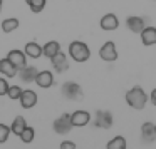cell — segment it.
<instances>
[{
    "label": "cell",
    "instance_id": "1",
    "mask_svg": "<svg viewBox=\"0 0 156 149\" xmlns=\"http://www.w3.org/2000/svg\"><path fill=\"white\" fill-rule=\"evenodd\" d=\"M148 101H149V95H146V92L143 91L139 85H134L133 89H129V91L126 92V102H128L129 107L136 109V111L144 109Z\"/></svg>",
    "mask_w": 156,
    "mask_h": 149
},
{
    "label": "cell",
    "instance_id": "2",
    "mask_svg": "<svg viewBox=\"0 0 156 149\" xmlns=\"http://www.w3.org/2000/svg\"><path fill=\"white\" fill-rule=\"evenodd\" d=\"M67 54L72 61L82 64V62L89 61V57H91V49H89V45L82 40H72L71 44H69Z\"/></svg>",
    "mask_w": 156,
    "mask_h": 149
},
{
    "label": "cell",
    "instance_id": "3",
    "mask_svg": "<svg viewBox=\"0 0 156 149\" xmlns=\"http://www.w3.org/2000/svg\"><path fill=\"white\" fill-rule=\"evenodd\" d=\"M61 92L67 101H82V97H84L81 85H79L77 82H72V81L64 82L62 87H61Z\"/></svg>",
    "mask_w": 156,
    "mask_h": 149
},
{
    "label": "cell",
    "instance_id": "4",
    "mask_svg": "<svg viewBox=\"0 0 156 149\" xmlns=\"http://www.w3.org/2000/svg\"><path fill=\"white\" fill-rule=\"evenodd\" d=\"M52 127H54V131L57 132V134H61V136L69 134V132L72 131V127H74V126H72V121H71V114L64 112L61 117H57L54 122H52Z\"/></svg>",
    "mask_w": 156,
    "mask_h": 149
},
{
    "label": "cell",
    "instance_id": "5",
    "mask_svg": "<svg viewBox=\"0 0 156 149\" xmlns=\"http://www.w3.org/2000/svg\"><path fill=\"white\" fill-rule=\"evenodd\" d=\"M99 57L104 62H114L118 59V49H116V44L112 40H108L101 45L99 49Z\"/></svg>",
    "mask_w": 156,
    "mask_h": 149
},
{
    "label": "cell",
    "instance_id": "6",
    "mask_svg": "<svg viewBox=\"0 0 156 149\" xmlns=\"http://www.w3.org/2000/svg\"><path fill=\"white\" fill-rule=\"evenodd\" d=\"M94 126L99 129H111L112 127V114L109 111L98 109L94 114Z\"/></svg>",
    "mask_w": 156,
    "mask_h": 149
},
{
    "label": "cell",
    "instance_id": "7",
    "mask_svg": "<svg viewBox=\"0 0 156 149\" xmlns=\"http://www.w3.org/2000/svg\"><path fill=\"white\" fill-rule=\"evenodd\" d=\"M71 121L74 127H84V126H87L91 122V112L84 111V109H79V111L71 114Z\"/></svg>",
    "mask_w": 156,
    "mask_h": 149
},
{
    "label": "cell",
    "instance_id": "8",
    "mask_svg": "<svg viewBox=\"0 0 156 149\" xmlns=\"http://www.w3.org/2000/svg\"><path fill=\"white\" fill-rule=\"evenodd\" d=\"M7 59L17 69H24L25 65H27V55H25L24 50H19V49H12V50L7 54Z\"/></svg>",
    "mask_w": 156,
    "mask_h": 149
},
{
    "label": "cell",
    "instance_id": "9",
    "mask_svg": "<svg viewBox=\"0 0 156 149\" xmlns=\"http://www.w3.org/2000/svg\"><path fill=\"white\" fill-rule=\"evenodd\" d=\"M19 101H20V106L24 109H32L39 102V97H37V94H35V91H32V89H25V91H22Z\"/></svg>",
    "mask_w": 156,
    "mask_h": 149
},
{
    "label": "cell",
    "instance_id": "10",
    "mask_svg": "<svg viewBox=\"0 0 156 149\" xmlns=\"http://www.w3.org/2000/svg\"><path fill=\"white\" fill-rule=\"evenodd\" d=\"M126 27L133 32V34H141L143 29L146 27V19L138 17V15H131L126 19Z\"/></svg>",
    "mask_w": 156,
    "mask_h": 149
},
{
    "label": "cell",
    "instance_id": "11",
    "mask_svg": "<svg viewBox=\"0 0 156 149\" xmlns=\"http://www.w3.org/2000/svg\"><path fill=\"white\" fill-rule=\"evenodd\" d=\"M34 84H37L41 89H49L54 85V74L51 71H41L37 75H35Z\"/></svg>",
    "mask_w": 156,
    "mask_h": 149
},
{
    "label": "cell",
    "instance_id": "12",
    "mask_svg": "<svg viewBox=\"0 0 156 149\" xmlns=\"http://www.w3.org/2000/svg\"><path fill=\"white\" fill-rule=\"evenodd\" d=\"M99 27L106 32H112L119 27V19L116 17L114 14H106V15H102L101 20H99Z\"/></svg>",
    "mask_w": 156,
    "mask_h": 149
},
{
    "label": "cell",
    "instance_id": "13",
    "mask_svg": "<svg viewBox=\"0 0 156 149\" xmlns=\"http://www.w3.org/2000/svg\"><path fill=\"white\" fill-rule=\"evenodd\" d=\"M52 62V69H54L55 72H59V74H62V72H66L69 69V61H67V55L64 54V52H59L57 55H54V57L51 59Z\"/></svg>",
    "mask_w": 156,
    "mask_h": 149
},
{
    "label": "cell",
    "instance_id": "14",
    "mask_svg": "<svg viewBox=\"0 0 156 149\" xmlns=\"http://www.w3.org/2000/svg\"><path fill=\"white\" fill-rule=\"evenodd\" d=\"M39 74L37 67H34V65H25L24 69H19V77H20L22 82H25V84H30V82L35 81V75Z\"/></svg>",
    "mask_w": 156,
    "mask_h": 149
},
{
    "label": "cell",
    "instance_id": "15",
    "mask_svg": "<svg viewBox=\"0 0 156 149\" xmlns=\"http://www.w3.org/2000/svg\"><path fill=\"white\" fill-rule=\"evenodd\" d=\"M139 35H141L143 45H146V47H149V45H154V44H156V27L146 25Z\"/></svg>",
    "mask_w": 156,
    "mask_h": 149
},
{
    "label": "cell",
    "instance_id": "16",
    "mask_svg": "<svg viewBox=\"0 0 156 149\" xmlns=\"http://www.w3.org/2000/svg\"><path fill=\"white\" fill-rule=\"evenodd\" d=\"M0 74L4 77H15L19 74V69L7 57H4V59H0Z\"/></svg>",
    "mask_w": 156,
    "mask_h": 149
},
{
    "label": "cell",
    "instance_id": "17",
    "mask_svg": "<svg viewBox=\"0 0 156 149\" xmlns=\"http://www.w3.org/2000/svg\"><path fill=\"white\" fill-rule=\"evenodd\" d=\"M141 139L146 144H151L156 139V131H154V124L153 122H144L141 126Z\"/></svg>",
    "mask_w": 156,
    "mask_h": 149
},
{
    "label": "cell",
    "instance_id": "18",
    "mask_svg": "<svg viewBox=\"0 0 156 149\" xmlns=\"http://www.w3.org/2000/svg\"><path fill=\"white\" fill-rule=\"evenodd\" d=\"M59 52H61V44H59L57 40H49L42 45V55L47 57L49 61H51L54 55H57Z\"/></svg>",
    "mask_w": 156,
    "mask_h": 149
},
{
    "label": "cell",
    "instance_id": "19",
    "mask_svg": "<svg viewBox=\"0 0 156 149\" xmlns=\"http://www.w3.org/2000/svg\"><path fill=\"white\" fill-rule=\"evenodd\" d=\"M24 52L30 59H39L42 57V45H39L37 42H27L24 47Z\"/></svg>",
    "mask_w": 156,
    "mask_h": 149
},
{
    "label": "cell",
    "instance_id": "20",
    "mask_svg": "<svg viewBox=\"0 0 156 149\" xmlns=\"http://www.w3.org/2000/svg\"><path fill=\"white\" fill-rule=\"evenodd\" d=\"M27 127V121H25L24 116H17V117L12 121V126H10V132L15 136H20L24 132V129Z\"/></svg>",
    "mask_w": 156,
    "mask_h": 149
},
{
    "label": "cell",
    "instance_id": "21",
    "mask_svg": "<svg viewBox=\"0 0 156 149\" xmlns=\"http://www.w3.org/2000/svg\"><path fill=\"white\" fill-rule=\"evenodd\" d=\"M19 25H20V22H19V19L15 17H9V19H4L2 20V30L5 32V34H12V32H15L19 29Z\"/></svg>",
    "mask_w": 156,
    "mask_h": 149
},
{
    "label": "cell",
    "instance_id": "22",
    "mask_svg": "<svg viewBox=\"0 0 156 149\" xmlns=\"http://www.w3.org/2000/svg\"><path fill=\"white\" fill-rule=\"evenodd\" d=\"M25 4L29 5L30 12H34V14H41V12L45 9L47 0H25Z\"/></svg>",
    "mask_w": 156,
    "mask_h": 149
},
{
    "label": "cell",
    "instance_id": "23",
    "mask_svg": "<svg viewBox=\"0 0 156 149\" xmlns=\"http://www.w3.org/2000/svg\"><path fill=\"white\" fill-rule=\"evenodd\" d=\"M106 149H126V139L122 136H116L106 144Z\"/></svg>",
    "mask_w": 156,
    "mask_h": 149
},
{
    "label": "cell",
    "instance_id": "24",
    "mask_svg": "<svg viewBox=\"0 0 156 149\" xmlns=\"http://www.w3.org/2000/svg\"><path fill=\"white\" fill-rule=\"evenodd\" d=\"M20 141L22 142H25V144H29V142H32L34 141V137H35V129L34 127H30V126H27V127L24 129V132H22L20 136Z\"/></svg>",
    "mask_w": 156,
    "mask_h": 149
},
{
    "label": "cell",
    "instance_id": "25",
    "mask_svg": "<svg viewBox=\"0 0 156 149\" xmlns=\"http://www.w3.org/2000/svg\"><path fill=\"white\" fill-rule=\"evenodd\" d=\"M24 89L19 87V85H9V91H7V97L12 99V101H17V99H20V94Z\"/></svg>",
    "mask_w": 156,
    "mask_h": 149
},
{
    "label": "cell",
    "instance_id": "26",
    "mask_svg": "<svg viewBox=\"0 0 156 149\" xmlns=\"http://www.w3.org/2000/svg\"><path fill=\"white\" fill-rule=\"evenodd\" d=\"M9 136H10V126H7V124H0V144L7 142Z\"/></svg>",
    "mask_w": 156,
    "mask_h": 149
},
{
    "label": "cell",
    "instance_id": "27",
    "mask_svg": "<svg viewBox=\"0 0 156 149\" xmlns=\"http://www.w3.org/2000/svg\"><path fill=\"white\" fill-rule=\"evenodd\" d=\"M9 91V82L5 77H0V95H7Z\"/></svg>",
    "mask_w": 156,
    "mask_h": 149
},
{
    "label": "cell",
    "instance_id": "28",
    "mask_svg": "<svg viewBox=\"0 0 156 149\" xmlns=\"http://www.w3.org/2000/svg\"><path fill=\"white\" fill-rule=\"evenodd\" d=\"M61 149H76V142H72V141H62L61 142Z\"/></svg>",
    "mask_w": 156,
    "mask_h": 149
},
{
    "label": "cell",
    "instance_id": "29",
    "mask_svg": "<svg viewBox=\"0 0 156 149\" xmlns=\"http://www.w3.org/2000/svg\"><path fill=\"white\" fill-rule=\"evenodd\" d=\"M149 101H151L153 106H156V89H153L151 94H149Z\"/></svg>",
    "mask_w": 156,
    "mask_h": 149
},
{
    "label": "cell",
    "instance_id": "30",
    "mask_svg": "<svg viewBox=\"0 0 156 149\" xmlns=\"http://www.w3.org/2000/svg\"><path fill=\"white\" fill-rule=\"evenodd\" d=\"M2 7H4V0H0V12H2Z\"/></svg>",
    "mask_w": 156,
    "mask_h": 149
},
{
    "label": "cell",
    "instance_id": "31",
    "mask_svg": "<svg viewBox=\"0 0 156 149\" xmlns=\"http://www.w3.org/2000/svg\"><path fill=\"white\" fill-rule=\"evenodd\" d=\"M154 131H156V124H154Z\"/></svg>",
    "mask_w": 156,
    "mask_h": 149
},
{
    "label": "cell",
    "instance_id": "32",
    "mask_svg": "<svg viewBox=\"0 0 156 149\" xmlns=\"http://www.w3.org/2000/svg\"><path fill=\"white\" fill-rule=\"evenodd\" d=\"M154 2H156V0H154Z\"/></svg>",
    "mask_w": 156,
    "mask_h": 149
}]
</instances>
